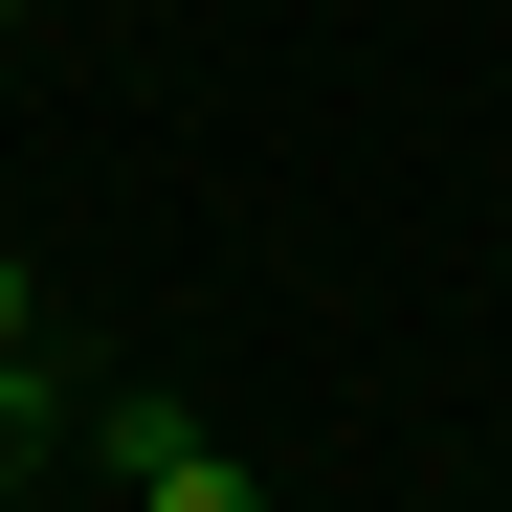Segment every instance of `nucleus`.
I'll use <instances>...</instances> for the list:
<instances>
[{"instance_id": "2", "label": "nucleus", "mask_w": 512, "mask_h": 512, "mask_svg": "<svg viewBox=\"0 0 512 512\" xmlns=\"http://www.w3.org/2000/svg\"><path fill=\"white\" fill-rule=\"evenodd\" d=\"M45 446H90V379H45V357H0V468H45Z\"/></svg>"}, {"instance_id": "4", "label": "nucleus", "mask_w": 512, "mask_h": 512, "mask_svg": "<svg viewBox=\"0 0 512 512\" xmlns=\"http://www.w3.org/2000/svg\"><path fill=\"white\" fill-rule=\"evenodd\" d=\"M0 23H23V0H0Z\"/></svg>"}, {"instance_id": "3", "label": "nucleus", "mask_w": 512, "mask_h": 512, "mask_svg": "<svg viewBox=\"0 0 512 512\" xmlns=\"http://www.w3.org/2000/svg\"><path fill=\"white\" fill-rule=\"evenodd\" d=\"M23 334H45V290H23V268H0V357H23Z\"/></svg>"}, {"instance_id": "1", "label": "nucleus", "mask_w": 512, "mask_h": 512, "mask_svg": "<svg viewBox=\"0 0 512 512\" xmlns=\"http://www.w3.org/2000/svg\"><path fill=\"white\" fill-rule=\"evenodd\" d=\"M90 468H112L134 512H268V468H245L201 401H90Z\"/></svg>"}]
</instances>
